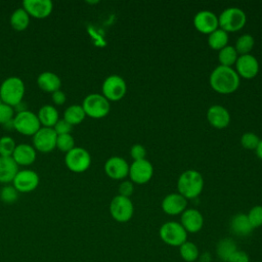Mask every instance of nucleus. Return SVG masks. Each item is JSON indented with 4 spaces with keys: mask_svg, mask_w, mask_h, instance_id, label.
<instances>
[{
    "mask_svg": "<svg viewBox=\"0 0 262 262\" xmlns=\"http://www.w3.org/2000/svg\"><path fill=\"white\" fill-rule=\"evenodd\" d=\"M211 87L218 93L229 94L239 86V76L232 67L217 66L210 74Z\"/></svg>",
    "mask_w": 262,
    "mask_h": 262,
    "instance_id": "f257e3e1",
    "label": "nucleus"
},
{
    "mask_svg": "<svg viewBox=\"0 0 262 262\" xmlns=\"http://www.w3.org/2000/svg\"><path fill=\"white\" fill-rule=\"evenodd\" d=\"M26 86L23 79L16 76H11L4 79L0 85V99L2 102L16 106L24 99Z\"/></svg>",
    "mask_w": 262,
    "mask_h": 262,
    "instance_id": "f03ea898",
    "label": "nucleus"
},
{
    "mask_svg": "<svg viewBox=\"0 0 262 262\" xmlns=\"http://www.w3.org/2000/svg\"><path fill=\"white\" fill-rule=\"evenodd\" d=\"M204 179L196 170H186L182 172L177 180V188L186 200L196 198L203 190Z\"/></svg>",
    "mask_w": 262,
    "mask_h": 262,
    "instance_id": "7ed1b4c3",
    "label": "nucleus"
},
{
    "mask_svg": "<svg viewBox=\"0 0 262 262\" xmlns=\"http://www.w3.org/2000/svg\"><path fill=\"white\" fill-rule=\"evenodd\" d=\"M82 107L86 117L101 119L105 117L111 110L110 101L100 93H90L83 99Z\"/></svg>",
    "mask_w": 262,
    "mask_h": 262,
    "instance_id": "20e7f679",
    "label": "nucleus"
},
{
    "mask_svg": "<svg viewBox=\"0 0 262 262\" xmlns=\"http://www.w3.org/2000/svg\"><path fill=\"white\" fill-rule=\"evenodd\" d=\"M161 239L168 246L180 247L184 242L187 241V232L180 224L176 221H168L162 224L159 230Z\"/></svg>",
    "mask_w": 262,
    "mask_h": 262,
    "instance_id": "39448f33",
    "label": "nucleus"
},
{
    "mask_svg": "<svg viewBox=\"0 0 262 262\" xmlns=\"http://www.w3.org/2000/svg\"><path fill=\"white\" fill-rule=\"evenodd\" d=\"M219 28L228 32H235L244 28L247 16L244 10L238 7H227L218 16Z\"/></svg>",
    "mask_w": 262,
    "mask_h": 262,
    "instance_id": "423d86ee",
    "label": "nucleus"
},
{
    "mask_svg": "<svg viewBox=\"0 0 262 262\" xmlns=\"http://www.w3.org/2000/svg\"><path fill=\"white\" fill-rule=\"evenodd\" d=\"M13 128L21 135L33 136L41 128V124L37 114L26 110L15 114L13 118Z\"/></svg>",
    "mask_w": 262,
    "mask_h": 262,
    "instance_id": "0eeeda50",
    "label": "nucleus"
},
{
    "mask_svg": "<svg viewBox=\"0 0 262 262\" xmlns=\"http://www.w3.org/2000/svg\"><path fill=\"white\" fill-rule=\"evenodd\" d=\"M64 164L70 171L74 173H83L91 165V156L84 147L75 146L66 154Z\"/></svg>",
    "mask_w": 262,
    "mask_h": 262,
    "instance_id": "6e6552de",
    "label": "nucleus"
},
{
    "mask_svg": "<svg viewBox=\"0 0 262 262\" xmlns=\"http://www.w3.org/2000/svg\"><path fill=\"white\" fill-rule=\"evenodd\" d=\"M102 95L108 101H118L124 97L127 91L125 80L119 75H111L104 79L101 85Z\"/></svg>",
    "mask_w": 262,
    "mask_h": 262,
    "instance_id": "1a4fd4ad",
    "label": "nucleus"
},
{
    "mask_svg": "<svg viewBox=\"0 0 262 262\" xmlns=\"http://www.w3.org/2000/svg\"><path fill=\"white\" fill-rule=\"evenodd\" d=\"M110 213L116 221L121 223L127 222L132 218L134 213L133 203L130 198L118 194L111 201Z\"/></svg>",
    "mask_w": 262,
    "mask_h": 262,
    "instance_id": "9d476101",
    "label": "nucleus"
},
{
    "mask_svg": "<svg viewBox=\"0 0 262 262\" xmlns=\"http://www.w3.org/2000/svg\"><path fill=\"white\" fill-rule=\"evenodd\" d=\"M40 182V177L37 172L32 169H21L18 170L14 176L11 184L13 187L23 193L34 191Z\"/></svg>",
    "mask_w": 262,
    "mask_h": 262,
    "instance_id": "9b49d317",
    "label": "nucleus"
},
{
    "mask_svg": "<svg viewBox=\"0 0 262 262\" xmlns=\"http://www.w3.org/2000/svg\"><path fill=\"white\" fill-rule=\"evenodd\" d=\"M32 137V145L37 151L50 152L56 148L57 134L52 128L41 127Z\"/></svg>",
    "mask_w": 262,
    "mask_h": 262,
    "instance_id": "f8f14e48",
    "label": "nucleus"
},
{
    "mask_svg": "<svg viewBox=\"0 0 262 262\" xmlns=\"http://www.w3.org/2000/svg\"><path fill=\"white\" fill-rule=\"evenodd\" d=\"M154 174V167L146 159L133 161L129 165V177L133 183L144 184L148 182Z\"/></svg>",
    "mask_w": 262,
    "mask_h": 262,
    "instance_id": "ddd939ff",
    "label": "nucleus"
},
{
    "mask_svg": "<svg viewBox=\"0 0 262 262\" xmlns=\"http://www.w3.org/2000/svg\"><path fill=\"white\" fill-rule=\"evenodd\" d=\"M30 15L37 19L48 17L53 10V2L51 0H24L21 6Z\"/></svg>",
    "mask_w": 262,
    "mask_h": 262,
    "instance_id": "4468645a",
    "label": "nucleus"
},
{
    "mask_svg": "<svg viewBox=\"0 0 262 262\" xmlns=\"http://www.w3.org/2000/svg\"><path fill=\"white\" fill-rule=\"evenodd\" d=\"M193 25L199 32L209 35L219 28L218 16L213 11L201 10L195 13Z\"/></svg>",
    "mask_w": 262,
    "mask_h": 262,
    "instance_id": "2eb2a0df",
    "label": "nucleus"
},
{
    "mask_svg": "<svg viewBox=\"0 0 262 262\" xmlns=\"http://www.w3.org/2000/svg\"><path fill=\"white\" fill-rule=\"evenodd\" d=\"M235 72L239 77L246 79L254 78L259 72L258 59L251 53L238 55L235 62Z\"/></svg>",
    "mask_w": 262,
    "mask_h": 262,
    "instance_id": "dca6fc26",
    "label": "nucleus"
},
{
    "mask_svg": "<svg viewBox=\"0 0 262 262\" xmlns=\"http://www.w3.org/2000/svg\"><path fill=\"white\" fill-rule=\"evenodd\" d=\"M104 172L112 179H124L129 174V164L124 158L114 156L104 163Z\"/></svg>",
    "mask_w": 262,
    "mask_h": 262,
    "instance_id": "f3484780",
    "label": "nucleus"
},
{
    "mask_svg": "<svg viewBox=\"0 0 262 262\" xmlns=\"http://www.w3.org/2000/svg\"><path fill=\"white\" fill-rule=\"evenodd\" d=\"M180 224L188 233L199 232L204 225V217L202 213L193 208L186 209L181 213Z\"/></svg>",
    "mask_w": 262,
    "mask_h": 262,
    "instance_id": "a211bd4d",
    "label": "nucleus"
},
{
    "mask_svg": "<svg viewBox=\"0 0 262 262\" xmlns=\"http://www.w3.org/2000/svg\"><path fill=\"white\" fill-rule=\"evenodd\" d=\"M187 207V200L179 192L167 194L162 201V209L168 215L181 214Z\"/></svg>",
    "mask_w": 262,
    "mask_h": 262,
    "instance_id": "6ab92c4d",
    "label": "nucleus"
},
{
    "mask_svg": "<svg viewBox=\"0 0 262 262\" xmlns=\"http://www.w3.org/2000/svg\"><path fill=\"white\" fill-rule=\"evenodd\" d=\"M13 161L17 166L28 167L34 164L37 158V150L32 144L29 143H19L16 144V147L11 156Z\"/></svg>",
    "mask_w": 262,
    "mask_h": 262,
    "instance_id": "aec40b11",
    "label": "nucleus"
},
{
    "mask_svg": "<svg viewBox=\"0 0 262 262\" xmlns=\"http://www.w3.org/2000/svg\"><path fill=\"white\" fill-rule=\"evenodd\" d=\"M207 120L215 128H225L230 122L229 112L220 104H213L207 111Z\"/></svg>",
    "mask_w": 262,
    "mask_h": 262,
    "instance_id": "412c9836",
    "label": "nucleus"
},
{
    "mask_svg": "<svg viewBox=\"0 0 262 262\" xmlns=\"http://www.w3.org/2000/svg\"><path fill=\"white\" fill-rule=\"evenodd\" d=\"M37 85L42 91L47 93H53L57 90H60L61 80L55 73L45 71L39 74V76L37 77Z\"/></svg>",
    "mask_w": 262,
    "mask_h": 262,
    "instance_id": "4be33fe9",
    "label": "nucleus"
},
{
    "mask_svg": "<svg viewBox=\"0 0 262 262\" xmlns=\"http://www.w3.org/2000/svg\"><path fill=\"white\" fill-rule=\"evenodd\" d=\"M18 166L11 157L0 156V183L10 184L18 172Z\"/></svg>",
    "mask_w": 262,
    "mask_h": 262,
    "instance_id": "5701e85b",
    "label": "nucleus"
},
{
    "mask_svg": "<svg viewBox=\"0 0 262 262\" xmlns=\"http://www.w3.org/2000/svg\"><path fill=\"white\" fill-rule=\"evenodd\" d=\"M230 230L235 235L238 236H247L253 231V227L248 219L247 214L244 213H237L235 214L229 223Z\"/></svg>",
    "mask_w": 262,
    "mask_h": 262,
    "instance_id": "b1692460",
    "label": "nucleus"
},
{
    "mask_svg": "<svg viewBox=\"0 0 262 262\" xmlns=\"http://www.w3.org/2000/svg\"><path fill=\"white\" fill-rule=\"evenodd\" d=\"M41 127L53 128V126L59 120V113L57 108L52 104L42 105L37 113Z\"/></svg>",
    "mask_w": 262,
    "mask_h": 262,
    "instance_id": "393cba45",
    "label": "nucleus"
},
{
    "mask_svg": "<svg viewBox=\"0 0 262 262\" xmlns=\"http://www.w3.org/2000/svg\"><path fill=\"white\" fill-rule=\"evenodd\" d=\"M30 18L31 17L28 14V12L23 7H19V8H16L15 10H13V12L10 15L9 23L13 30H15L17 32H21V31H25L29 27Z\"/></svg>",
    "mask_w": 262,
    "mask_h": 262,
    "instance_id": "a878e982",
    "label": "nucleus"
},
{
    "mask_svg": "<svg viewBox=\"0 0 262 262\" xmlns=\"http://www.w3.org/2000/svg\"><path fill=\"white\" fill-rule=\"evenodd\" d=\"M85 118H86V114H85L81 104H71V105H69L64 110L63 116H62V119L66 120L72 126L81 124L84 121Z\"/></svg>",
    "mask_w": 262,
    "mask_h": 262,
    "instance_id": "bb28decb",
    "label": "nucleus"
},
{
    "mask_svg": "<svg viewBox=\"0 0 262 262\" xmlns=\"http://www.w3.org/2000/svg\"><path fill=\"white\" fill-rule=\"evenodd\" d=\"M236 250H237L236 244L230 237L221 238L216 246V254L218 258L223 262H227L230 255Z\"/></svg>",
    "mask_w": 262,
    "mask_h": 262,
    "instance_id": "cd10ccee",
    "label": "nucleus"
},
{
    "mask_svg": "<svg viewBox=\"0 0 262 262\" xmlns=\"http://www.w3.org/2000/svg\"><path fill=\"white\" fill-rule=\"evenodd\" d=\"M228 33L221 28L216 29L208 37V44L212 49L220 50L228 43Z\"/></svg>",
    "mask_w": 262,
    "mask_h": 262,
    "instance_id": "c85d7f7f",
    "label": "nucleus"
},
{
    "mask_svg": "<svg viewBox=\"0 0 262 262\" xmlns=\"http://www.w3.org/2000/svg\"><path fill=\"white\" fill-rule=\"evenodd\" d=\"M179 255L185 262H196L200 258V250L194 243L186 241L179 247Z\"/></svg>",
    "mask_w": 262,
    "mask_h": 262,
    "instance_id": "c756f323",
    "label": "nucleus"
},
{
    "mask_svg": "<svg viewBox=\"0 0 262 262\" xmlns=\"http://www.w3.org/2000/svg\"><path fill=\"white\" fill-rule=\"evenodd\" d=\"M237 57L238 53L231 45H226L225 47L220 49L218 53V59L220 61V64L225 67H232L233 64H235Z\"/></svg>",
    "mask_w": 262,
    "mask_h": 262,
    "instance_id": "7c9ffc66",
    "label": "nucleus"
},
{
    "mask_svg": "<svg viewBox=\"0 0 262 262\" xmlns=\"http://www.w3.org/2000/svg\"><path fill=\"white\" fill-rule=\"evenodd\" d=\"M254 44H255V40L252 35L243 34L237 38L234 48H235L236 52L238 53V55L249 54L251 52V50L253 49Z\"/></svg>",
    "mask_w": 262,
    "mask_h": 262,
    "instance_id": "2f4dec72",
    "label": "nucleus"
},
{
    "mask_svg": "<svg viewBox=\"0 0 262 262\" xmlns=\"http://www.w3.org/2000/svg\"><path fill=\"white\" fill-rule=\"evenodd\" d=\"M16 147L15 140L8 135L0 137V156L1 157H11Z\"/></svg>",
    "mask_w": 262,
    "mask_h": 262,
    "instance_id": "473e14b6",
    "label": "nucleus"
},
{
    "mask_svg": "<svg viewBox=\"0 0 262 262\" xmlns=\"http://www.w3.org/2000/svg\"><path fill=\"white\" fill-rule=\"evenodd\" d=\"M18 193L12 184H5L0 189V200L5 204H13L18 199Z\"/></svg>",
    "mask_w": 262,
    "mask_h": 262,
    "instance_id": "72a5a7b5",
    "label": "nucleus"
},
{
    "mask_svg": "<svg viewBox=\"0 0 262 262\" xmlns=\"http://www.w3.org/2000/svg\"><path fill=\"white\" fill-rule=\"evenodd\" d=\"M75 147V139L72 134H62L57 135L56 139V148L62 152H69Z\"/></svg>",
    "mask_w": 262,
    "mask_h": 262,
    "instance_id": "f704fd0d",
    "label": "nucleus"
},
{
    "mask_svg": "<svg viewBox=\"0 0 262 262\" xmlns=\"http://www.w3.org/2000/svg\"><path fill=\"white\" fill-rule=\"evenodd\" d=\"M247 216L253 228L262 226V206L261 205H256L252 207L248 212Z\"/></svg>",
    "mask_w": 262,
    "mask_h": 262,
    "instance_id": "c9c22d12",
    "label": "nucleus"
},
{
    "mask_svg": "<svg viewBox=\"0 0 262 262\" xmlns=\"http://www.w3.org/2000/svg\"><path fill=\"white\" fill-rule=\"evenodd\" d=\"M260 138L253 132H246L241 137V143L246 149H254L257 147Z\"/></svg>",
    "mask_w": 262,
    "mask_h": 262,
    "instance_id": "e433bc0d",
    "label": "nucleus"
},
{
    "mask_svg": "<svg viewBox=\"0 0 262 262\" xmlns=\"http://www.w3.org/2000/svg\"><path fill=\"white\" fill-rule=\"evenodd\" d=\"M15 116V111L11 105H8L4 102L0 103V125L13 120Z\"/></svg>",
    "mask_w": 262,
    "mask_h": 262,
    "instance_id": "4c0bfd02",
    "label": "nucleus"
},
{
    "mask_svg": "<svg viewBox=\"0 0 262 262\" xmlns=\"http://www.w3.org/2000/svg\"><path fill=\"white\" fill-rule=\"evenodd\" d=\"M54 130V132L57 135H62V134H71L73 126L71 124H69L66 120L63 119H59L57 121V123L53 126L52 128Z\"/></svg>",
    "mask_w": 262,
    "mask_h": 262,
    "instance_id": "58836bf2",
    "label": "nucleus"
},
{
    "mask_svg": "<svg viewBox=\"0 0 262 262\" xmlns=\"http://www.w3.org/2000/svg\"><path fill=\"white\" fill-rule=\"evenodd\" d=\"M130 155L133 159V161H139V160H144L146 156V149L145 147L140 144V143H135L131 146L130 149Z\"/></svg>",
    "mask_w": 262,
    "mask_h": 262,
    "instance_id": "ea45409f",
    "label": "nucleus"
},
{
    "mask_svg": "<svg viewBox=\"0 0 262 262\" xmlns=\"http://www.w3.org/2000/svg\"><path fill=\"white\" fill-rule=\"evenodd\" d=\"M119 194L123 195V196H127L130 198V195L133 193L134 191V185L133 182L131 180H123L120 184H119Z\"/></svg>",
    "mask_w": 262,
    "mask_h": 262,
    "instance_id": "a19ab883",
    "label": "nucleus"
},
{
    "mask_svg": "<svg viewBox=\"0 0 262 262\" xmlns=\"http://www.w3.org/2000/svg\"><path fill=\"white\" fill-rule=\"evenodd\" d=\"M227 262H250V256L245 251L236 250L230 255Z\"/></svg>",
    "mask_w": 262,
    "mask_h": 262,
    "instance_id": "79ce46f5",
    "label": "nucleus"
},
{
    "mask_svg": "<svg viewBox=\"0 0 262 262\" xmlns=\"http://www.w3.org/2000/svg\"><path fill=\"white\" fill-rule=\"evenodd\" d=\"M51 99L55 105H62V104H64V102L67 100V95L63 91L57 90V91L51 93Z\"/></svg>",
    "mask_w": 262,
    "mask_h": 262,
    "instance_id": "37998d69",
    "label": "nucleus"
},
{
    "mask_svg": "<svg viewBox=\"0 0 262 262\" xmlns=\"http://www.w3.org/2000/svg\"><path fill=\"white\" fill-rule=\"evenodd\" d=\"M255 151H256L257 157L262 160V139H260V141H259L257 147L255 148Z\"/></svg>",
    "mask_w": 262,
    "mask_h": 262,
    "instance_id": "c03bdc74",
    "label": "nucleus"
},
{
    "mask_svg": "<svg viewBox=\"0 0 262 262\" xmlns=\"http://www.w3.org/2000/svg\"><path fill=\"white\" fill-rule=\"evenodd\" d=\"M196 262H201V261H196Z\"/></svg>",
    "mask_w": 262,
    "mask_h": 262,
    "instance_id": "a18cd8bd",
    "label": "nucleus"
}]
</instances>
